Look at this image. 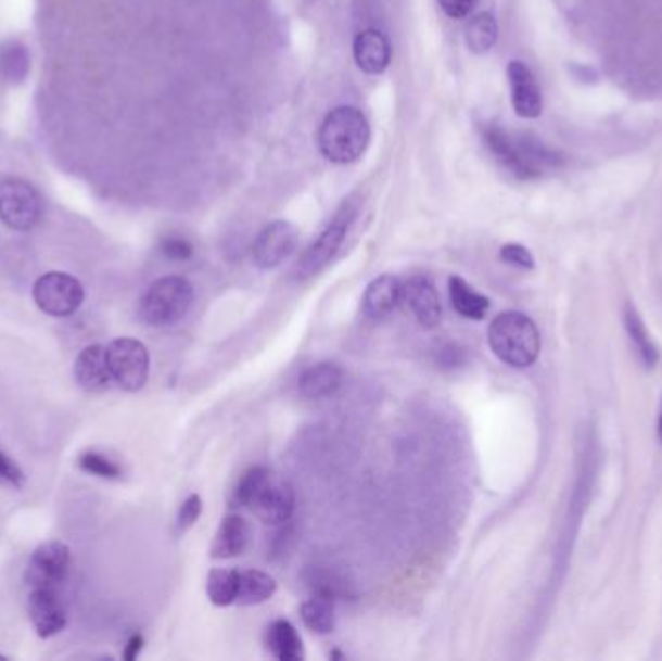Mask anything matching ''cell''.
<instances>
[{
  "mask_svg": "<svg viewBox=\"0 0 662 661\" xmlns=\"http://www.w3.org/2000/svg\"><path fill=\"white\" fill-rule=\"evenodd\" d=\"M370 125L362 111L343 105L328 113L318 132V145L331 164H353L367 152Z\"/></svg>",
  "mask_w": 662,
  "mask_h": 661,
  "instance_id": "cell-1",
  "label": "cell"
},
{
  "mask_svg": "<svg viewBox=\"0 0 662 661\" xmlns=\"http://www.w3.org/2000/svg\"><path fill=\"white\" fill-rule=\"evenodd\" d=\"M488 344L501 363L515 369H527L540 354L537 325L518 310H508L494 318L488 328Z\"/></svg>",
  "mask_w": 662,
  "mask_h": 661,
  "instance_id": "cell-2",
  "label": "cell"
},
{
  "mask_svg": "<svg viewBox=\"0 0 662 661\" xmlns=\"http://www.w3.org/2000/svg\"><path fill=\"white\" fill-rule=\"evenodd\" d=\"M194 303V290L180 276L153 281L140 301V318L150 327H173L187 317Z\"/></svg>",
  "mask_w": 662,
  "mask_h": 661,
  "instance_id": "cell-3",
  "label": "cell"
},
{
  "mask_svg": "<svg viewBox=\"0 0 662 661\" xmlns=\"http://www.w3.org/2000/svg\"><path fill=\"white\" fill-rule=\"evenodd\" d=\"M355 218H357V204L345 202L296 263L295 276L298 280H308L316 274L322 272L340 251Z\"/></svg>",
  "mask_w": 662,
  "mask_h": 661,
  "instance_id": "cell-4",
  "label": "cell"
},
{
  "mask_svg": "<svg viewBox=\"0 0 662 661\" xmlns=\"http://www.w3.org/2000/svg\"><path fill=\"white\" fill-rule=\"evenodd\" d=\"M107 361L118 389L138 392L145 386L150 377V354L142 342L132 338L113 340L107 345Z\"/></svg>",
  "mask_w": 662,
  "mask_h": 661,
  "instance_id": "cell-5",
  "label": "cell"
},
{
  "mask_svg": "<svg viewBox=\"0 0 662 661\" xmlns=\"http://www.w3.org/2000/svg\"><path fill=\"white\" fill-rule=\"evenodd\" d=\"M43 212L39 192L22 179L0 181V219L14 231H29Z\"/></svg>",
  "mask_w": 662,
  "mask_h": 661,
  "instance_id": "cell-6",
  "label": "cell"
},
{
  "mask_svg": "<svg viewBox=\"0 0 662 661\" xmlns=\"http://www.w3.org/2000/svg\"><path fill=\"white\" fill-rule=\"evenodd\" d=\"M84 285L71 274L49 272L34 285L37 307L51 317H71L84 303Z\"/></svg>",
  "mask_w": 662,
  "mask_h": 661,
  "instance_id": "cell-7",
  "label": "cell"
},
{
  "mask_svg": "<svg viewBox=\"0 0 662 661\" xmlns=\"http://www.w3.org/2000/svg\"><path fill=\"white\" fill-rule=\"evenodd\" d=\"M71 571V549L63 542L39 545L27 562L26 584L29 588L59 589Z\"/></svg>",
  "mask_w": 662,
  "mask_h": 661,
  "instance_id": "cell-8",
  "label": "cell"
},
{
  "mask_svg": "<svg viewBox=\"0 0 662 661\" xmlns=\"http://www.w3.org/2000/svg\"><path fill=\"white\" fill-rule=\"evenodd\" d=\"M296 243H298V231L291 221L287 219L271 221L262 229L260 236L256 237L252 246V260L260 270H273L295 253Z\"/></svg>",
  "mask_w": 662,
  "mask_h": 661,
  "instance_id": "cell-9",
  "label": "cell"
},
{
  "mask_svg": "<svg viewBox=\"0 0 662 661\" xmlns=\"http://www.w3.org/2000/svg\"><path fill=\"white\" fill-rule=\"evenodd\" d=\"M399 303L422 328L432 330L442 322V303L434 281L424 274H415L402 281Z\"/></svg>",
  "mask_w": 662,
  "mask_h": 661,
  "instance_id": "cell-10",
  "label": "cell"
},
{
  "mask_svg": "<svg viewBox=\"0 0 662 661\" xmlns=\"http://www.w3.org/2000/svg\"><path fill=\"white\" fill-rule=\"evenodd\" d=\"M483 140L491 154L496 157V162L501 167H506L513 177H518L521 181H531L540 177V173L529 164L527 157L521 152L515 132H510L496 123H486L483 125Z\"/></svg>",
  "mask_w": 662,
  "mask_h": 661,
  "instance_id": "cell-11",
  "label": "cell"
},
{
  "mask_svg": "<svg viewBox=\"0 0 662 661\" xmlns=\"http://www.w3.org/2000/svg\"><path fill=\"white\" fill-rule=\"evenodd\" d=\"M27 613L41 638L63 633L68 619L63 596L54 588H31L27 596Z\"/></svg>",
  "mask_w": 662,
  "mask_h": 661,
  "instance_id": "cell-12",
  "label": "cell"
},
{
  "mask_svg": "<svg viewBox=\"0 0 662 661\" xmlns=\"http://www.w3.org/2000/svg\"><path fill=\"white\" fill-rule=\"evenodd\" d=\"M508 82H510L511 107L521 118H537L543 113V93L537 78L523 61H511L508 64Z\"/></svg>",
  "mask_w": 662,
  "mask_h": 661,
  "instance_id": "cell-13",
  "label": "cell"
},
{
  "mask_svg": "<svg viewBox=\"0 0 662 661\" xmlns=\"http://www.w3.org/2000/svg\"><path fill=\"white\" fill-rule=\"evenodd\" d=\"M74 379L86 392H103L115 384L109 369L107 347L98 344L84 347L74 361Z\"/></svg>",
  "mask_w": 662,
  "mask_h": 661,
  "instance_id": "cell-14",
  "label": "cell"
},
{
  "mask_svg": "<svg viewBox=\"0 0 662 661\" xmlns=\"http://www.w3.org/2000/svg\"><path fill=\"white\" fill-rule=\"evenodd\" d=\"M251 510L264 524H287L295 512V493L283 481L271 480L254 500Z\"/></svg>",
  "mask_w": 662,
  "mask_h": 661,
  "instance_id": "cell-15",
  "label": "cell"
},
{
  "mask_svg": "<svg viewBox=\"0 0 662 661\" xmlns=\"http://www.w3.org/2000/svg\"><path fill=\"white\" fill-rule=\"evenodd\" d=\"M353 55L360 71L378 76L385 73V68L390 66L392 49L384 34H380L378 29H365L355 37Z\"/></svg>",
  "mask_w": 662,
  "mask_h": 661,
  "instance_id": "cell-16",
  "label": "cell"
},
{
  "mask_svg": "<svg viewBox=\"0 0 662 661\" xmlns=\"http://www.w3.org/2000/svg\"><path fill=\"white\" fill-rule=\"evenodd\" d=\"M399 291L402 281L397 280L392 274H384L377 280L370 281L365 297H362V310L365 317L370 320H382L394 313V308L399 305Z\"/></svg>",
  "mask_w": 662,
  "mask_h": 661,
  "instance_id": "cell-17",
  "label": "cell"
},
{
  "mask_svg": "<svg viewBox=\"0 0 662 661\" xmlns=\"http://www.w3.org/2000/svg\"><path fill=\"white\" fill-rule=\"evenodd\" d=\"M249 539H251L249 522L239 514H229L224 518V522L215 534L212 557L214 559H234L244 552Z\"/></svg>",
  "mask_w": 662,
  "mask_h": 661,
  "instance_id": "cell-18",
  "label": "cell"
},
{
  "mask_svg": "<svg viewBox=\"0 0 662 661\" xmlns=\"http://www.w3.org/2000/svg\"><path fill=\"white\" fill-rule=\"evenodd\" d=\"M343 382V371L335 363H316L308 367L301 379H298V390L308 399H320L331 396L340 390Z\"/></svg>",
  "mask_w": 662,
  "mask_h": 661,
  "instance_id": "cell-19",
  "label": "cell"
},
{
  "mask_svg": "<svg viewBox=\"0 0 662 661\" xmlns=\"http://www.w3.org/2000/svg\"><path fill=\"white\" fill-rule=\"evenodd\" d=\"M266 643L269 652L279 661H301L305 658L303 638L296 633L295 626L285 619H278L269 625Z\"/></svg>",
  "mask_w": 662,
  "mask_h": 661,
  "instance_id": "cell-20",
  "label": "cell"
},
{
  "mask_svg": "<svg viewBox=\"0 0 662 661\" xmlns=\"http://www.w3.org/2000/svg\"><path fill=\"white\" fill-rule=\"evenodd\" d=\"M448 291L451 307L461 317L469 318V320H483L486 317V313L491 308V301L481 293H476L463 278L451 276L448 280Z\"/></svg>",
  "mask_w": 662,
  "mask_h": 661,
  "instance_id": "cell-21",
  "label": "cell"
},
{
  "mask_svg": "<svg viewBox=\"0 0 662 661\" xmlns=\"http://www.w3.org/2000/svg\"><path fill=\"white\" fill-rule=\"evenodd\" d=\"M278 592L276 579L264 571L239 572V606H260Z\"/></svg>",
  "mask_w": 662,
  "mask_h": 661,
  "instance_id": "cell-22",
  "label": "cell"
},
{
  "mask_svg": "<svg viewBox=\"0 0 662 661\" xmlns=\"http://www.w3.org/2000/svg\"><path fill=\"white\" fill-rule=\"evenodd\" d=\"M466 41L469 51L474 55L488 53L498 41V22L493 12L476 14L466 29Z\"/></svg>",
  "mask_w": 662,
  "mask_h": 661,
  "instance_id": "cell-23",
  "label": "cell"
},
{
  "mask_svg": "<svg viewBox=\"0 0 662 661\" xmlns=\"http://www.w3.org/2000/svg\"><path fill=\"white\" fill-rule=\"evenodd\" d=\"M301 616L305 621L306 628L316 634H330L335 626V611H333V599L316 594L301 607Z\"/></svg>",
  "mask_w": 662,
  "mask_h": 661,
  "instance_id": "cell-24",
  "label": "cell"
},
{
  "mask_svg": "<svg viewBox=\"0 0 662 661\" xmlns=\"http://www.w3.org/2000/svg\"><path fill=\"white\" fill-rule=\"evenodd\" d=\"M624 322H626L627 335L636 347L637 354L644 359L647 367H653L654 363L659 361V349L653 344V340L649 338L644 318L639 317V313L634 305H627L626 313H624Z\"/></svg>",
  "mask_w": 662,
  "mask_h": 661,
  "instance_id": "cell-25",
  "label": "cell"
},
{
  "mask_svg": "<svg viewBox=\"0 0 662 661\" xmlns=\"http://www.w3.org/2000/svg\"><path fill=\"white\" fill-rule=\"evenodd\" d=\"M207 598L217 607L231 606L239 596V571L214 569L207 576Z\"/></svg>",
  "mask_w": 662,
  "mask_h": 661,
  "instance_id": "cell-26",
  "label": "cell"
},
{
  "mask_svg": "<svg viewBox=\"0 0 662 661\" xmlns=\"http://www.w3.org/2000/svg\"><path fill=\"white\" fill-rule=\"evenodd\" d=\"M273 480L271 471L264 466H254L242 475L233 491V505L242 508H252L264 487Z\"/></svg>",
  "mask_w": 662,
  "mask_h": 661,
  "instance_id": "cell-27",
  "label": "cell"
},
{
  "mask_svg": "<svg viewBox=\"0 0 662 661\" xmlns=\"http://www.w3.org/2000/svg\"><path fill=\"white\" fill-rule=\"evenodd\" d=\"M0 73L12 84L24 82L29 74V55L26 47L10 41L0 49Z\"/></svg>",
  "mask_w": 662,
  "mask_h": 661,
  "instance_id": "cell-28",
  "label": "cell"
},
{
  "mask_svg": "<svg viewBox=\"0 0 662 661\" xmlns=\"http://www.w3.org/2000/svg\"><path fill=\"white\" fill-rule=\"evenodd\" d=\"M78 468L86 473H90V475H96V478H103V480H118L123 475L120 466L105 454L98 453V450H88V453L80 454L78 456Z\"/></svg>",
  "mask_w": 662,
  "mask_h": 661,
  "instance_id": "cell-29",
  "label": "cell"
},
{
  "mask_svg": "<svg viewBox=\"0 0 662 661\" xmlns=\"http://www.w3.org/2000/svg\"><path fill=\"white\" fill-rule=\"evenodd\" d=\"M0 485L10 490H22L26 485V475L22 468L2 450H0Z\"/></svg>",
  "mask_w": 662,
  "mask_h": 661,
  "instance_id": "cell-30",
  "label": "cell"
},
{
  "mask_svg": "<svg viewBox=\"0 0 662 661\" xmlns=\"http://www.w3.org/2000/svg\"><path fill=\"white\" fill-rule=\"evenodd\" d=\"M500 258L506 264H511L515 268L521 270H533L535 268V258L533 254L529 253V249L518 243H510V245L501 246Z\"/></svg>",
  "mask_w": 662,
  "mask_h": 661,
  "instance_id": "cell-31",
  "label": "cell"
},
{
  "mask_svg": "<svg viewBox=\"0 0 662 661\" xmlns=\"http://www.w3.org/2000/svg\"><path fill=\"white\" fill-rule=\"evenodd\" d=\"M202 514V498L198 495H190L182 507L179 510V517H177V527L179 532H187L192 525L196 524L198 518Z\"/></svg>",
  "mask_w": 662,
  "mask_h": 661,
  "instance_id": "cell-32",
  "label": "cell"
},
{
  "mask_svg": "<svg viewBox=\"0 0 662 661\" xmlns=\"http://www.w3.org/2000/svg\"><path fill=\"white\" fill-rule=\"evenodd\" d=\"M162 253L170 260H189L194 249L182 237H165L162 241Z\"/></svg>",
  "mask_w": 662,
  "mask_h": 661,
  "instance_id": "cell-33",
  "label": "cell"
},
{
  "mask_svg": "<svg viewBox=\"0 0 662 661\" xmlns=\"http://www.w3.org/2000/svg\"><path fill=\"white\" fill-rule=\"evenodd\" d=\"M474 0H440V7L448 14L449 18H466L473 9Z\"/></svg>",
  "mask_w": 662,
  "mask_h": 661,
  "instance_id": "cell-34",
  "label": "cell"
},
{
  "mask_svg": "<svg viewBox=\"0 0 662 661\" xmlns=\"http://www.w3.org/2000/svg\"><path fill=\"white\" fill-rule=\"evenodd\" d=\"M143 648V636L142 634H135L125 648V660L132 661L138 658V653L142 652Z\"/></svg>",
  "mask_w": 662,
  "mask_h": 661,
  "instance_id": "cell-35",
  "label": "cell"
},
{
  "mask_svg": "<svg viewBox=\"0 0 662 661\" xmlns=\"http://www.w3.org/2000/svg\"><path fill=\"white\" fill-rule=\"evenodd\" d=\"M573 74H575V78H577V80H582V82H599V74L595 73L593 68H587V66H583V64H577V66H573Z\"/></svg>",
  "mask_w": 662,
  "mask_h": 661,
  "instance_id": "cell-36",
  "label": "cell"
},
{
  "mask_svg": "<svg viewBox=\"0 0 662 661\" xmlns=\"http://www.w3.org/2000/svg\"><path fill=\"white\" fill-rule=\"evenodd\" d=\"M659 438H661V443H662V409H661V417H659Z\"/></svg>",
  "mask_w": 662,
  "mask_h": 661,
  "instance_id": "cell-37",
  "label": "cell"
},
{
  "mask_svg": "<svg viewBox=\"0 0 662 661\" xmlns=\"http://www.w3.org/2000/svg\"><path fill=\"white\" fill-rule=\"evenodd\" d=\"M0 660H7V656H0Z\"/></svg>",
  "mask_w": 662,
  "mask_h": 661,
  "instance_id": "cell-38",
  "label": "cell"
}]
</instances>
